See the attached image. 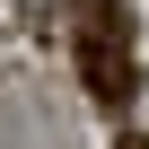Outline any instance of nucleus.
I'll list each match as a JSON object with an SVG mask.
<instances>
[{
  "label": "nucleus",
  "mask_w": 149,
  "mask_h": 149,
  "mask_svg": "<svg viewBox=\"0 0 149 149\" xmlns=\"http://www.w3.org/2000/svg\"><path fill=\"white\" fill-rule=\"evenodd\" d=\"M79 70H88V88H97L105 105H123L132 53H123V26H114V0H88V18H79Z\"/></svg>",
  "instance_id": "nucleus-1"
}]
</instances>
